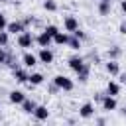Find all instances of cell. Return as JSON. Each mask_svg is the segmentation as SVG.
Instances as JSON below:
<instances>
[{"label":"cell","mask_w":126,"mask_h":126,"mask_svg":"<svg viewBox=\"0 0 126 126\" xmlns=\"http://www.w3.org/2000/svg\"><path fill=\"white\" fill-rule=\"evenodd\" d=\"M69 67H71V71H75L77 75H79V73H89V65H87L85 59L79 57V55H75V57L69 59Z\"/></svg>","instance_id":"cell-1"},{"label":"cell","mask_w":126,"mask_h":126,"mask_svg":"<svg viewBox=\"0 0 126 126\" xmlns=\"http://www.w3.org/2000/svg\"><path fill=\"white\" fill-rule=\"evenodd\" d=\"M33 41H35V37L32 35L30 30H24L22 33H18V47H22V49H30V47L33 45Z\"/></svg>","instance_id":"cell-2"},{"label":"cell","mask_w":126,"mask_h":126,"mask_svg":"<svg viewBox=\"0 0 126 126\" xmlns=\"http://www.w3.org/2000/svg\"><path fill=\"white\" fill-rule=\"evenodd\" d=\"M53 83L59 87V91H65V93H69V91L75 89V83H73L69 77H65V75H55V77H53Z\"/></svg>","instance_id":"cell-3"},{"label":"cell","mask_w":126,"mask_h":126,"mask_svg":"<svg viewBox=\"0 0 126 126\" xmlns=\"http://www.w3.org/2000/svg\"><path fill=\"white\" fill-rule=\"evenodd\" d=\"M37 61L43 63V65H51L53 63V51L49 47H41L39 53H37Z\"/></svg>","instance_id":"cell-4"},{"label":"cell","mask_w":126,"mask_h":126,"mask_svg":"<svg viewBox=\"0 0 126 126\" xmlns=\"http://www.w3.org/2000/svg\"><path fill=\"white\" fill-rule=\"evenodd\" d=\"M100 106L104 112H110V110H116L118 102H116V96H110V94H104V98L100 100Z\"/></svg>","instance_id":"cell-5"},{"label":"cell","mask_w":126,"mask_h":126,"mask_svg":"<svg viewBox=\"0 0 126 126\" xmlns=\"http://www.w3.org/2000/svg\"><path fill=\"white\" fill-rule=\"evenodd\" d=\"M22 63H24V67H26V69H33L39 61H37V55H33L32 51H26V53L22 55Z\"/></svg>","instance_id":"cell-6"},{"label":"cell","mask_w":126,"mask_h":126,"mask_svg":"<svg viewBox=\"0 0 126 126\" xmlns=\"http://www.w3.org/2000/svg\"><path fill=\"white\" fill-rule=\"evenodd\" d=\"M32 114H33V118H35L37 122H43V120L49 118V110H47V106H43V104H37Z\"/></svg>","instance_id":"cell-7"},{"label":"cell","mask_w":126,"mask_h":126,"mask_svg":"<svg viewBox=\"0 0 126 126\" xmlns=\"http://www.w3.org/2000/svg\"><path fill=\"white\" fill-rule=\"evenodd\" d=\"M63 28H65V32L73 33V32L79 28V22H77V18H75V16H65V18H63Z\"/></svg>","instance_id":"cell-8"},{"label":"cell","mask_w":126,"mask_h":126,"mask_svg":"<svg viewBox=\"0 0 126 126\" xmlns=\"http://www.w3.org/2000/svg\"><path fill=\"white\" fill-rule=\"evenodd\" d=\"M24 30H28L26 24H24V22H18V20H16V22H10V24L6 26V32H8V33H14V35L22 33Z\"/></svg>","instance_id":"cell-9"},{"label":"cell","mask_w":126,"mask_h":126,"mask_svg":"<svg viewBox=\"0 0 126 126\" xmlns=\"http://www.w3.org/2000/svg\"><path fill=\"white\" fill-rule=\"evenodd\" d=\"M35 43H37L39 47H49V45L53 43V37H51L47 32H39V35L35 37Z\"/></svg>","instance_id":"cell-10"},{"label":"cell","mask_w":126,"mask_h":126,"mask_svg":"<svg viewBox=\"0 0 126 126\" xmlns=\"http://www.w3.org/2000/svg\"><path fill=\"white\" fill-rule=\"evenodd\" d=\"M12 75H14V79H16L18 83H28V77H30V73H28L26 67H24V69L14 67V69H12Z\"/></svg>","instance_id":"cell-11"},{"label":"cell","mask_w":126,"mask_h":126,"mask_svg":"<svg viewBox=\"0 0 126 126\" xmlns=\"http://www.w3.org/2000/svg\"><path fill=\"white\" fill-rule=\"evenodd\" d=\"M94 114V104L93 102H85L81 108H79V116L81 118H91Z\"/></svg>","instance_id":"cell-12"},{"label":"cell","mask_w":126,"mask_h":126,"mask_svg":"<svg viewBox=\"0 0 126 126\" xmlns=\"http://www.w3.org/2000/svg\"><path fill=\"white\" fill-rule=\"evenodd\" d=\"M106 73L108 75H112V77H116V75H120V65H118V61L116 59H110V61H106Z\"/></svg>","instance_id":"cell-13"},{"label":"cell","mask_w":126,"mask_h":126,"mask_svg":"<svg viewBox=\"0 0 126 126\" xmlns=\"http://www.w3.org/2000/svg\"><path fill=\"white\" fill-rule=\"evenodd\" d=\"M24 98H26V94H24L22 91H10V93H8V100H10L12 104H22Z\"/></svg>","instance_id":"cell-14"},{"label":"cell","mask_w":126,"mask_h":126,"mask_svg":"<svg viewBox=\"0 0 126 126\" xmlns=\"http://www.w3.org/2000/svg\"><path fill=\"white\" fill-rule=\"evenodd\" d=\"M67 39H69V32H57L53 35V43L55 45H67Z\"/></svg>","instance_id":"cell-15"},{"label":"cell","mask_w":126,"mask_h":126,"mask_svg":"<svg viewBox=\"0 0 126 126\" xmlns=\"http://www.w3.org/2000/svg\"><path fill=\"white\" fill-rule=\"evenodd\" d=\"M67 47H69V49H73V51H79V49L83 47V41L71 33V35H69V39H67Z\"/></svg>","instance_id":"cell-16"},{"label":"cell","mask_w":126,"mask_h":126,"mask_svg":"<svg viewBox=\"0 0 126 126\" xmlns=\"http://www.w3.org/2000/svg\"><path fill=\"white\" fill-rule=\"evenodd\" d=\"M106 94L118 96V94H120V85H118L116 81H108V85H106Z\"/></svg>","instance_id":"cell-17"},{"label":"cell","mask_w":126,"mask_h":126,"mask_svg":"<svg viewBox=\"0 0 126 126\" xmlns=\"http://www.w3.org/2000/svg\"><path fill=\"white\" fill-rule=\"evenodd\" d=\"M35 106H37V102L32 100V98H24V102H22V110H24L26 114H32V112L35 110Z\"/></svg>","instance_id":"cell-18"},{"label":"cell","mask_w":126,"mask_h":126,"mask_svg":"<svg viewBox=\"0 0 126 126\" xmlns=\"http://www.w3.org/2000/svg\"><path fill=\"white\" fill-rule=\"evenodd\" d=\"M28 83H30V87H32V85H33V87H37V85H41V83H43V75H41V73H30Z\"/></svg>","instance_id":"cell-19"},{"label":"cell","mask_w":126,"mask_h":126,"mask_svg":"<svg viewBox=\"0 0 126 126\" xmlns=\"http://www.w3.org/2000/svg\"><path fill=\"white\" fill-rule=\"evenodd\" d=\"M110 6H112L110 2H102V0H100V2H98V14H100V16H108V14H110Z\"/></svg>","instance_id":"cell-20"},{"label":"cell","mask_w":126,"mask_h":126,"mask_svg":"<svg viewBox=\"0 0 126 126\" xmlns=\"http://www.w3.org/2000/svg\"><path fill=\"white\" fill-rule=\"evenodd\" d=\"M8 41H10V33L6 30H0V47H8Z\"/></svg>","instance_id":"cell-21"},{"label":"cell","mask_w":126,"mask_h":126,"mask_svg":"<svg viewBox=\"0 0 126 126\" xmlns=\"http://www.w3.org/2000/svg\"><path fill=\"white\" fill-rule=\"evenodd\" d=\"M43 10H47V12H57V2H55V0H45V2H43Z\"/></svg>","instance_id":"cell-22"},{"label":"cell","mask_w":126,"mask_h":126,"mask_svg":"<svg viewBox=\"0 0 126 126\" xmlns=\"http://www.w3.org/2000/svg\"><path fill=\"white\" fill-rule=\"evenodd\" d=\"M43 32H47V33L53 37V35L59 32V28H57V26H53V24H49V26H45V28H43Z\"/></svg>","instance_id":"cell-23"},{"label":"cell","mask_w":126,"mask_h":126,"mask_svg":"<svg viewBox=\"0 0 126 126\" xmlns=\"http://www.w3.org/2000/svg\"><path fill=\"white\" fill-rule=\"evenodd\" d=\"M73 35H75V37H79L81 41H85V39H87V33H85L83 30H79V28H77V30L73 32Z\"/></svg>","instance_id":"cell-24"},{"label":"cell","mask_w":126,"mask_h":126,"mask_svg":"<svg viewBox=\"0 0 126 126\" xmlns=\"http://www.w3.org/2000/svg\"><path fill=\"white\" fill-rule=\"evenodd\" d=\"M108 55H110V57L114 59V57H118V55H120V49H118V47H112V49L108 51Z\"/></svg>","instance_id":"cell-25"},{"label":"cell","mask_w":126,"mask_h":126,"mask_svg":"<svg viewBox=\"0 0 126 126\" xmlns=\"http://www.w3.org/2000/svg\"><path fill=\"white\" fill-rule=\"evenodd\" d=\"M6 26H8L6 16H4V14H0V30H6Z\"/></svg>","instance_id":"cell-26"},{"label":"cell","mask_w":126,"mask_h":126,"mask_svg":"<svg viewBox=\"0 0 126 126\" xmlns=\"http://www.w3.org/2000/svg\"><path fill=\"white\" fill-rule=\"evenodd\" d=\"M6 61V47H0V63Z\"/></svg>","instance_id":"cell-27"},{"label":"cell","mask_w":126,"mask_h":126,"mask_svg":"<svg viewBox=\"0 0 126 126\" xmlns=\"http://www.w3.org/2000/svg\"><path fill=\"white\" fill-rule=\"evenodd\" d=\"M104 94H106V93H96V94H94V102H100V100L104 98Z\"/></svg>","instance_id":"cell-28"},{"label":"cell","mask_w":126,"mask_h":126,"mask_svg":"<svg viewBox=\"0 0 126 126\" xmlns=\"http://www.w3.org/2000/svg\"><path fill=\"white\" fill-rule=\"evenodd\" d=\"M118 32H120L122 35H126V24H124V22L120 24V28H118Z\"/></svg>","instance_id":"cell-29"},{"label":"cell","mask_w":126,"mask_h":126,"mask_svg":"<svg viewBox=\"0 0 126 126\" xmlns=\"http://www.w3.org/2000/svg\"><path fill=\"white\" fill-rule=\"evenodd\" d=\"M120 10L126 14V0H122V2H120Z\"/></svg>","instance_id":"cell-30"},{"label":"cell","mask_w":126,"mask_h":126,"mask_svg":"<svg viewBox=\"0 0 126 126\" xmlns=\"http://www.w3.org/2000/svg\"><path fill=\"white\" fill-rule=\"evenodd\" d=\"M120 81H122V83L126 85V75H120Z\"/></svg>","instance_id":"cell-31"},{"label":"cell","mask_w":126,"mask_h":126,"mask_svg":"<svg viewBox=\"0 0 126 126\" xmlns=\"http://www.w3.org/2000/svg\"><path fill=\"white\" fill-rule=\"evenodd\" d=\"M122 114H124V116H126V106H124V108H122Z\"/></svg>","instance_id":"cell-32"},{"label":"cell","mask_w":126,"mask_h":126,"mask_svg":"<svg viewBox=\"0 0 126 126\" xmlns=\"http://www.w3.org/2000/svg\"><path fill=\"white\" fill-rule=\"evenodd\" d=\"M102 2H110V4H112V0H102Z\"/></svg>","instance_id":"cell-33"},{"label":"cell","mask_w":126,"mask_h":126,"mask_svg":"<svg viewBox=\"0 0 126 126\" xmlns=\"http://www.w3.org/2000/svg\"><path fill=\"white\" fill-rule=\"evenodd\" d=\"M2 2H8V0H2Z\"/></svg>","instance_id":"cell-34"},{"label":"cell","mask_w":126,"mask_h":126,"mask_svg":"<svg viewBox=\"0 0 126 126\" xmlns=\"http://www.w3.org/2000/svg\"><path fill=\"white\" fill-rule=\"evenodd\" d=\"M124 24H126V22H124Z\"/></svg>","instance_id":"cell-35"}]
</instances>
